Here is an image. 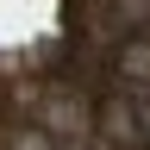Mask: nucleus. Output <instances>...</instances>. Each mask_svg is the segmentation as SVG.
<instances>
[{
  "instance_id": "obj_1",
  "label": "nucleus",
  "mask_w": 150,
  "mask_h": 150,
  "mask_svg": "<svg viewBox=\"0 0 150 150\" xmlns=\"http://www.w3.org/2000/svg\"><path fill=\"white\" fill-rule=\"evenodd\" d=\"M0 150H150V0H0Z\"/></svg>"
}]
</instances>
